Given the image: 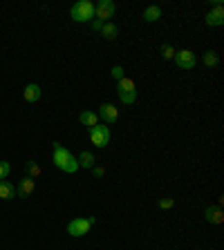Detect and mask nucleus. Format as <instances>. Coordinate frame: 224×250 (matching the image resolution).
<instances>
[{"label":"nucleus","instance_id":"1","mask_svg":"<svg viewBox=\"0 0 224 250\" xmlns=\"http://www.w3.org/2000/svg\"><path fill=\"white\" fill-rule=\"evenodd\" d=\"M52 150H54V154H52V161H54V166L61 170V172H67L72 174L78 170V163H76V156L72 154V152L67 150V148H63L61 143H54L52 145Z\"/></svg>","mask_w":224,"mask_h":250},{"label":"nucleus","instance_id":"2","mask_svg":"<svg viewBox=\"0 0 224 250\" xmlns=\"http://www.w3.org/2000/svg\"><path fill=\"white\" fill-rule=\"evenodd\" d=\"M70 18L74 22H92L94 20V5L90 0H78L70 9Z\"/></svg>","mask_w":224,"mask_h":250},{"label":"nucleus","instance_id":"3","mask_svg":"<svg viewBox=\"0 0 224 250\" xmlns=\"http://www.w3.org/2000/svg\"><path fill=\"white\" fill-rule=\"evenodd\" d=\"M117 96L123 105H134V100H137V85H134L132 78L123 76L121 81H117Z\"/></svg>","mask_w":224,"mask_h":250},{"label":"nucleus","instance_id":"4","mask_svg":"<svg viewBox=\"0 0 224 250\" xmlns=\"http://www.w3.org/2000/svg\"><path fill=\"white\" fill-rule=\"evenodd\" d=\"M88 136H90V143L94 148H106L110 143V130L108 125H94V128L88 130Z\"/></svg>","mask_w":224,"mask_h":250},{"label":"nucleus","instance_id":"5","mask_svg":"<svg viewBox=\"0 0 224 250\" xmlns=\"http://www.w3.org/2000/svg\"><path fill=\"white\" fill-rule=\"evenodd\" d=\"M117 11V5L112 0H101L99 5H94V18L101 22H108Z\"/></svg>","mask_w":224,"mask_h":250},{"label":"nucleus","instance_id":"6","mask_svg":"<svg viewBox=\"0 0 224 250\" xmlns=\"http://www.w3.org/2000/svg\"><path fill=\"white\" fill-rule=\"evenodd\" d=\"M197 58L195 54L190 50H182V51H175V65L179 67V69H186V72H190L193 67H195Z\"/></svg>","mask_w":224,"mask_h":250},{"label":"nucleus","instance_id":"7","mask_svg":"<svg viewBox=\"0 0 224 250\" xmlns=\"http://www.w3.org/2000/svg\"><path fill=\"white\" fill-rule=\"evenodd\" d=\"M90 228H92V223L83 217H76V219H72V221L67 223V233H70V237H83V234L90 233Z\"/></svg>","mask_w":224,"mask_h":250},{"label":"nucleus","instance_id":"8","mask_svg":"<svg viewBox=\"0 0 224 250\" xmlns=\"http://www.w3.org/2000/svg\"><path fill=\"white\" fill-rule=\"evenodd\" d=\"M99 117L103 118V123L112 125V123L119 121V107L112 105V103H103V105L99 107Z\"/></svg>","mask_w":224,"mask_h":250},{"label":"nucleus","instance_id":"9","mask_svg":"<svg viewBox=\"0 0 224 250\" xmlns=\"http://www.w3.org/2000/svg\"><path fill=\"white\" fill-rule=\"evenodd\" d=\"M34 188H36L34 179H29V177L20 179V181H18V185H16V197H18V199H27V197H32Z\"/></svg>","mask_w":224,"mask_h":250},{"label":"nucleus","instance_id":"10","mask_svg":"<svg viewBox=\"0 0 224 250\" xmlns=\"http://www.w3.org/2000/svg\"><path fill=\"white\" fill-rule=\"evenodd\" d=\"M222 22H224V9H222V5H215L206 14V25L208 27H220Z\"/></svg>","mask_w":224,"mask_h":250},{"label":"nucleus","instance_id":"11","mask_svg":"<svg viewBox=\"0 0 224 250\" xmlns=\"http://www.w3.org/2000/svg\"><path fill=\"white\" fill-rule=\"evenodd\" d=\"M78 121L83 123L85 128H94V125H99V114L96 112H90V110H85V112H81L78 114Z\"/></svg>","mask_w":224,"mask_h":250},{"label":"nucleus","instance_id":"12","mask_svg":"<svg viewBox=\"0 0 224 250\" xmlns=\"http://www.w3.org/2000/svg\"><path fill=\"white\" fill-rule=\"evenodd\" d=\"M204 219H206L208 223H222L224 221V215H222V210H220L218 206H211V208H206V210H204Z\"/></svg>","mask_w":224,"mask_h":250},{"label":"nucleus","instance_id":"13","mask_svg":"<svg viewBox=\"0 0 224 250\" xmlns=\"http://www.w3.org/2000/svg\"><path fill=\"white\" fill-rule=\"evenodd\" d=\"M16 197V188H14V183H9L7 179H2L0 181V199L2 201H9Z\"/></svg>","mask_w":224,"mask_h":250},{"label":"nucleus","instance_id":"14","mask_svg":"<svg viewBox=\"0 0 224 250\" xmlns=\"http://www.w3.org/2000/svg\"><path fill=\"white\" fill-rule=\"evenodd\" d=\"M22 96H25V100H27V103H36V100L40 99V85L29 83L27 87H25V92H22Z\"/></svg>","mask_w":224,"mask_h":250},{"label":"nucleus","instance_id":"15","mask_svg":"<svg viewBox=\"0 0 224 250\" xmlns=\"http://www.w3.org/2000/svg\"><path fill=\"white\" fill-rule=\"evenodd\" d=\"M76 163H78V167L92 170V167H94V154H92V152H88V150H83L81 154L76 156Z\"/></svg>","mask_w":224,"mask_h":250},{"label":"nucleus","instance_id":"16","mask_svg":"<svg viewBox=\"0 0 224 250\" xmlns=\"http://www.w3.org/2000/svg\"><path fill=\"white\" fill-rule=\"evenodd\" d=\"M101 36L106 40H114L119 36V27L114 22H103V27H101Z\"/></svg>","mask_w":224,"mask_h":250},{"label":"nucleus","instance_id":"17","mask_svg":"<svg viewBox=\"0 0 224 250\" xmlns=\"http://www.w3.org/2000/svg\"><path fill=\"white\" fill-rule=\"evenodd\" d=\"M144 18L146 22H155V20H159V18H162V9H159V7L157 5H152V7H146V11H144Z\"/></svg>","mask_w":224,"mask_h":250},{"label":"nucleus","instance_id":"18","mask_svg":"<svg viewBox=\"0 0 224 250\" xmlns=\"http://www.w3.org/2000/svg\"><path fill=\"white\" fill-rule=\"evenodd\" d=\"M202 61H204V65H206V67H218L220 58H218V54H215V51H206Z\"/></svg>","mask_w":224,"mask_h":250},{"label":"nucleus","instance_id":"19","mask_svg":"<svg viewBox=\"0 0 224 250\" xmlns=\"http://www.w3.org/2000/svg\"><path fill=\"white\" fill-rule=\"evenodd\" d=\"M25 167H27V177H29V179H36V177L40 174V166H38L36 161H29Z\"/></svg>","mask_w":224,"mask_h":250},{"label":"nucleus","instance_id":"20","mask_svg":"<svg viewBox=\"0 0 224 250\" xmlns=\"http://www.w3.org/2000/svg\"><path fill=\"white\" fill-rule=\"evenodd\" d=\"M159 54H162V58H166V61H170V58H175V50L170 47L168 43L162 45V50H159Z\"/></svg>","mask_w":224,"mask_h":250},{"label":"nucleus","instance_id":"21","mask_svg":"<svg viewBox=\"0 0 224 250\" xmlns=\"http://www.w3.org/2000/svg\"><path fill=\"white\" fill-rule=\"evenodd\" d=\"M9 172H11V166H9V163H7V161H0V181L9 177Z\"/></svg>","mask_w":224,"mask_h":250},{"label":"nucleus","instance_id":"22","mask_svg":"<svg viewBox=\"0 0 224 250\" xmlns=\"http://www.w3.org/2000/svg\"><path fill=\"white\" fill-rule=\"evenodd\" d=\"M110 74H112V78H114V81H121V78L126 76V74H123V67H121V65H114Z\"/></svg>","mask_w":224,"mask_h":250},{"label":"nucleus","instance_id":"23","mask_svg":"<svg viewBox=\"0 0 224 250\" xmlns=\"http://www.w3.org/2000/svg\"><path fill=\"white\" fill-rule=\"evenodd\" d=\"M173 206H175L173 199H162L159 201V208H162V210H168V208H173Z\"/></svg>","mask_w":224,"mask_h":250},{"label":"nucleus","instance_id":"24","mask_svg":"<svg viewBox=\"0 0 224 250\" xmlns=\"http://www.w3.org/2000/svg\"><path fill=\"white\" fill-rule=\"evenodd\" d=\"M92 174H94V177H103L106 170H103V167H92Z\"/></svg>","mask_w":224,"mask_h":250},{"label":"nucleus","instance_id":"25","mask_svg":"<svg viewBox=\"0 0 224 250\" xmlns=\"http://www.w3.org/2000/svg\"><path fill=\"white\" fill-rule=\"evenodd\" d=\"M101 27H103V22H101V20H92V29H96V32H101Z\"/></svg>","mask_w":224,"mask_h":250}]
</instances>
